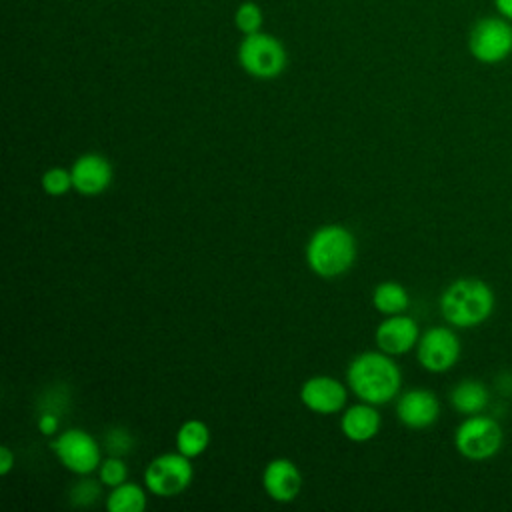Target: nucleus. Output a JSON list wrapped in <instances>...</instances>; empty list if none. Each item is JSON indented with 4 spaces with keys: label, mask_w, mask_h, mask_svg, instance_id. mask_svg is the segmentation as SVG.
I'll return each instance as SVG.
<instances>
[{
    "label": "nucleus",
    "mask_w": 512,
    "mask_h": 512,
    "mask_svg": "<svg viewBox=\"0 0 512 512\" xmlns=\"http://www.w3.org/2000/svg\"><path fill=\"white\" fill-rule=\"evenodd\" d=\"M420 338V328L414 318L406 314H392L382 320L374 332L378 350L390 356H402L416 348Z\"/></svg>",
    "instance_id": "f8f14e48"
},
{
    "label": "nucleus",
    "mask_w": 512,
    "mask_h": 512,
    "mask_svg": "<svg viewBox=\"0 0 512 512\" xmlns=\"http://www.w3.org/2000/svg\"><path fill=\"white\" fill-rule=\"evenodd\" d=\"M38 430H40V434H44V436H52V434H56L58 432V428H60V418H58V414L56 412H52V410H44L40 416H38Z\"/></svg>",
    "instance_id": "393cba45"
},
{
    "label": "nucleus",
    "mask_w": 512,
    "mask_h": 512,
    "mask_svg": "<svg viewBox=\"0 0 512 512\" xmlns=\"http://www.w3.org/2000/svg\"><path fill=\"white\" fill-rule=\"evenodd\" d=\"M102 486L104 484L100 480L96 482L94 478H88V474H86L84 478H80L72 484V488L68 492V500L72 506H80V508L92 506L100 498Z\"/></svg>",
    "instance_id": "aec40b11"
},
{
    "label": "nucleus",
    "mask_w": 512,
    "mask_h": 512,
    "mask_svg": "<svg viewBox=\"0 0 512 512\" xmlns=\"http://www.w3.org/2000/svg\"><path fill=\"white\" fill-rule=\"evenodd\" d=\"M14 462H16L14 452L8 446H2L0 448V474L6 476L14 468Z\"/></svg>",
    "instance_id": "a878e982"
},
{
    "label": "nucleus",
    "mask_w": 512,
    "mask_h": 512,
    "mask_svg": "<svg viewBox=\"0 0 512 512\" xmlns=\"http://www.w3.org/2000/svg\"><path fill=\"white\" fill-rule=\"evenodd\" d=\"M468 52L480 64H500L512 54V24L502 16H484L468 34Z\"/></svg>",
    "instance_id": "39448f33"
},
{
    "label": "nucleus",
    "mask_w": 512,
    "mask_h": 512,
    "mask_svg": "<svg viewBox=\"0 0 512 512\" xmlns=\"http://www.w3.org/2000/svg\"><path fill=\"white\" fill-rule=\"evenodd\" d=\"M438 306L452 328H476L494 314L496 296L492 286L480 278H458L444 288Z\"/></svg>",
    "instance_id": "f03ea898"
},
{
    "label": "nucleus",
    "mask_w": 512,
    "mask_h": 512,
    "mask_svg": "<svg viewBox=\"0 0 512 512\" xmlns=\"http://www.w3.org/2000/svg\"><path fill=\"white\" fill-rule=\"evenodd\" d=\"M346 380L360 400L378 406L398 396L402 372L390 354L368 350L352 358L346 370Z\"/></svg>",
    "instance_id": "f257e3e1"
},
{
    "label": "nucleus",
    "mask_w": 512,
    "mask_h": 512,
    "mask_svg": "<svg viewBox=\"0 0 512 512\" xmlns=\"http://www.w3.org/2000/svg\"><path fill=\"white\" fill-rule=\"evenodd\" d=\"M146 504V490L140 484L128 480L110 488V494L106 496L108 512H142Z\"/></svg>",
    "instance_id": "6ab92c4d"
},
{
    "label": "nucleus",
    "mask_w": 512,
    "mask_h": 512,
    "mask_svg": "<svg viewBox=\"0 0 512 512\" xmlns=\"http://www.w3.org/2000/svg\"><path fill=\"white\" fill-rule=\"evenodd\" d=\"M102 444L104 448L108 450V454L112 456H126L134 450V436L128 428L124 426H112L104 432V438H102Z\"/></svg>",
    "instance_id": "412c9836"
},
{
    "label": "nucleus",
    "mask_w": 512,
    "mask_h": 512,
    "mask_svg": "<svg viewBox=\"0 0 512 512\" xmlns=\"http://www.w3.org/2000/svg\"><path fill=\"white\" fill-rule=\"evenodd\" d=\"M462 344L456 332L448 326H432L424 330L416 344L418 364L432 374H444L460 360Z\"/></svg>",
    "instance_id": "6e6552de"
},
{
    "label": "nucleus",
    "mask_w": 512,
    "mask_h": 512,
    "mask_svg": "<svg viewBox=\"0 0 512 512\" xmlns=\"http://www.w3.org/2000/svg\"><path fill=\"white\" fill-rule=\"evenodd\" d=\"M382 418L374 404L370 402H358L344 410L340 418V430L342 434L352 442H368L380 432Z\"/></svg>",
    "instance_id": "2eb2a0df"
},
{
    "label": "nucleus",
    "mask_w": 512,
    "mask_h": 512,
    "mask_svg": "<svg viewBox=\"0 0 512 512\" xmlns=\"http://www.w3.org/2000/svg\"><path fill=\"white\" fill-rule=\"evenodd\" d=\"M356 260L354 234L340 224L318 228L306 244V264L322 278L346 274Z\"/></svg>",
    "instance_id": "7ed1b4c3"
},
{
    "label": "nucleus",
    "mask_w": 512,
    "mask_h": 512,
    "mask_svg": "<svg viewBox=\"0 0 512 512\" xmlns=\"http://www.w3.org/2000/svg\"><path fill=\"white\" fill-rule=\"evenodd\" d=\"M194 476L190 458L180 452H166L150 460L144 470V486L150 494L172 498L184 492Z\"/></svg>",
    "instance_id": "0eeeda50"
},
{
    "label": "nucleus",
    "mask_w": 512,
    "mask_h": 512,
    "mask_svg": "<svg viewBox=\"0 0 512 512\" xmlns=\"http://www.w3.org/2000/svg\"><path fill=\"white\" fill-rule=\"evenodd\" d=\"M262 12L256 2H242L236 12H234V24L240 32L244 34H254L260 32L262 26Z\"/></svg>",
    "instance_id": "b1692460"
},
{
    "label": "nucleus",
    "mask_w": 512,
    "mask_h": 512,
    "mask_svg": "<svg viewBox=\"0 0 512 512\" xmlns=\"http://www.w3.org/2000/svg\"><path fill=\"white\" fill-rule=\"evenodd\" d=\"M40 184H42V190H44L48 196H64L70 188H74V184H72V172L66 170V168H60V166L48 168V170L42 174Z\"/></svg>",
    "instance_id": "4be33fe9"
},
{
    "label": "nucleus",
    "mask_w": 512,
    "mask_h": 512,
    "mask_svg": "<svg viewBox=\"0 0 512 512\" xmlns=\"http://www.w3.org/2000/svg\"><path fill=\"white\" fill-rule=\"evenodd\" d=\"M504 444V432L498 420L486 414L466 416L454 430V448L472 462L494 458Z\"/></svg>",
    "instance_id": "20e7f679"
},
{
    "label": "nucleus",
    "mask_w": 512,
    "mask_h": 512,
    "mask_svg": "<svg viewBox=\"0 0 512 512\" xmlns=\"http://www.w3.org/2000/svg\"><path fill=\"white\" fill-rule=\"evenodd\" d=\"M98 480L108 486V488H114L122 482L128 480V466L126 462L122 460V456H108L100 462L98 466Z\"/></svg>",
    "instance_id": "5701e85b"
},
{
    "label": "nucleus",
    "mask_w": 512,
    "mask_h": 512,
    "mask_svg": "<svg viewBox=\"0 0 512 512\" xmlns=\"http://www.w3.org/2000/svg\"><path fill=\"white\" fill-rule=\"evenodd\" d=\"M52 450L60 464L78 476L92 474L102 462L96 438L80 428H68L60 432L52 442Z\"/></svg>",
    "instance_id": "1a4fd4ad"
},
{
    "label": "nucleus",
    "mask_w": 512,
    "mask_h": 512,
    "mask_svg": "<svg viewBox=\"0 0 512 512\" xmlns=\"http://www.w3.org/2000/svg\"><path fill=\"white\" fill-rule=\"evenodd\" d=\"M72 172V184L74 190L82 196H98L108 190L112 184V164L106 156L88 152L76 158V162L70 168Z\"/></svg>",
    "instance_id": "ddd939ff"
},
{
    "label": "nucleus",
    "mask_w": 512,
    "mask_h": 512,
    "mask_svg": "<svg viewBox=\"0 0 512 512\" xmlns=\"http://www.w3.org/2000/svg\"><path fill=\"white\" fill-rule=\"evenodd\" d=\"M208 444H210V428L204 420L190 418L182 422V426L176 432V448L180 454L188 458H196L204 454Z\"/></svg>",
    "instance_id": "f3484780"
},
{
    "label": "nucleus",
    "mask_w": 512,
    "mask_h": 512,
    "mask_svg": "<svg viewBox=\"0 0 512 512\" xmlns=\"http://www.w3.org/2000/svg\"><path fill=\"white\" fill-rule=\"evenodd\" d=\"M300 400L316 414H336L346 406L348 390L332 376H312L302 384Z\"/></svg>",
    "instance_id": "9b49d317"
},
{
    "label": "nucleus",
    "mask_w": 512,
    "mask_h": 512,
    "mask_svg": "<svg viewBox=\"0 0 512 512\" xmlns=\"http://www.w3.org/2000/svg\"><path fill=\"white\" fill-rule=\"evenodd\" d=\"M492 2H494V8H496L498 16L512 22V0H492Z\"/></svg>",
    "instance_id": "bb28decb"
},
{
    "label": "nucleus",
    "mask_w": 512,
    "mask_h": 512,
    "mask_svg": "<svg viewBox=\"0 0 512 512\" xmlns=\"http://www.w3.org/2000/svg\"><path fill=\"white\" fill-rule=\"evenodd\" d=\"M396 416L406 428H430L440 416V400L432 390L426 388L406 390L396 402Z\"/></svg>",
    "instance_id": "9d476101"
},
{
    "label": "nucleus",
    "mask_w": 512,
    "mask_h": 512,
    "mask_svg": "<svg viewBox=\"0 0 512 512\" xmlns=\"http://www.w3.org/2000/svg\"><path fill=\"white\" fill-rule=\"evenodd\" d=\"M240 66L254 78H276L286 68V50L282 42L270 34H246L238 46Z\"/></svg>",
    "instance_id": "423d86ee"
},
{
    "label": "nucleus",
    "mask_w": 512,
    "mask_h": 512,
    "mask_svg": "<svg viewBox=\"0 0 512 512\" xmlns=\"http://www.w3.org/2000/svg\"><path fill=\"white\" fill-rule=\"evenodd\" d=\"M264 492L276 502H292L302 490V474L288 458H274L262 472Z\"/></svg>",
    "instance_id": "4468645a"
},
{
    "label": "nucleus",
    "mask_w": 512,
    "mask_h": 512,
    "mask_svg": "<svg viewBox=\"0 0 512 512\" xmlns=\"http://www.w3.org/2000/svg\"><path fill=\"white\" fill-rule=\"evenodd\" d=\"M490 402V392L482 380L464 378L450 390V404L464 416L482 414Z\"/></svg>",
    "instance_id": "dca6fc26"
},
{
    "label": "nucleus",
    "mask_w": 512,
    "mask_h": 512,
    "mask_svg": "<svg viewBox=\"0 0 512 512\" xmlns=\"http://www.w3.org/2000/svg\"><path fill=\"white\" fill-rule=\"evenodd\" d=\"M372 304L384 316L404 314L410 306V296L400 282L386 280V282L376 284V288L372 292Z\"/></svg>",
    "instance_id": "a211bd4d"
}]
</instances>
